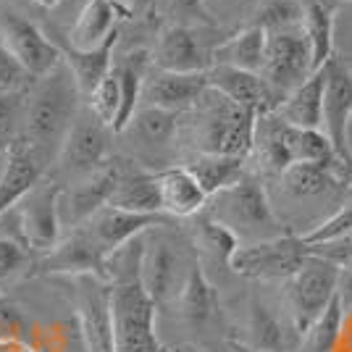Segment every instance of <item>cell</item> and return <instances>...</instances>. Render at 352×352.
<instances>
[{"label": "cell", "instance_id": "32", "mask_svg": "<svg viewBox=\"0 0 352 352\" xmlns=\"http://www.w3.org/2000/svg\"><path fill=\"white\" fill-rule=\"evenodd\" d=\"M192 176L200 182V187L206 190L208 200L221 190L236 184L245 176V158L234 155H216V153H200L197 158L187 163Z\"/></svg>", "mask_w": 352, "mask_h": 352}, {"label": "cell", "instance_id": "9", "mask_svg": "<svg viewBox=\"0 0 352 352\" xmlns=\"http://www.w3.org/2000/svg\"><path fill=\"white\" fill-rule=\"evenodd\" d=\"M74 305L87 352H116L113 289L103 276H74Z\"/></svg>", "mask_w": 352, "mask_h": 352}, {"label": "cell", "instance_id": "3", "mask_svg": "<svg viewBox=\"0 0 352 352\" xmlns=\"http://www.w3.org/2000/svg\"><path fill=\"white\" fill-rule=\"evenodd\" d=\"M113 137H116V132L95 116L87 103L79 108L72 129L60 145L58 158H56L58 171L69 179V184L79 182V179H87L113 161L111 158Z\"/></svg>", "mask_w": 352, "mask_h": 352}, {"label": "cell", "instance_id": "22", "mask_svg": "<svg viewBox=\"0 0 352 352\" xmlns=\"http://www.w3.org/2000/svg\"><path fill=\"white\" fill-rule=\"evenodd\" d=\"M108 206L132 213H163L158 171H147L132 161H118V182Z\"/></svg>", "mask_w": 352, "mask_h": 352}, {"label": "cell", "instance_id": "47", "mask_svg": "<svg viewBox=\"0 0 352 352\" xmlns=\"http://www.w3.org/2000/svg\"><path fill=\"white\" fill-rule=\"evenodd\" d=\"M124 8H126V14H129V19L132 16H142V14H147L158 0H118Z\"/></svg>", "mask_w": 352, "mask_h": 352}, {"label": "cell", "instance_id": "38", "mask_svg": "<svg viewBox=\"0 0 352 352\" xmlns=\"http://www.w3.org/2000/svg\"><path fill=\"white\" fill-rule=\"evenodd\" d=\"M197 232H200V242H203V248H208L216 258H221L223 263L229 265V261L234 258V252L239 250V236L229 229V226H223L221 221L210 219V216H203L200 219V226H197Z\"/></svg>", "mask_w": 352, "mask_h": 352}, {"label": "cell", "instance_id": "53", "mask_svg": "<svg viewBox=\"0 0 352 352\" xmlns=\"http://www.w3.org/2000/svg\"><path fill=\"white\" fill-rule=\"evenodd\" d=\"M350 268H352V265H350Z\"/></svg>", "mask_w": 352, "mask_h": 352}, {"label": "cell", "instance_id": "11", "mask_svg": "<svg viewBox=\"0 0 352 352\" xmlns=\"http://www.w3.org/2000/svg\"><path fill=\"white\" fill-rule=\"evenodd\" d=\"M0 43L24 63L34 79H43L63 66V47L45 37L37 24L14 11H0Z\"/></svg>", "mask_w": 352, "mask_h": 352}, {"label": "cell", "instance_id": "45", "mask_svg": "<svg viewBox=\"0 0 352 352\" xmlns=\"http://www.w3.org/2000/svg\"><path fill=\"white\" fill-rule=\"evenodd\" d=\"M334 352H352V308H344V321H342V331H339Z\"/></svg>", "mask_w": 352, "mask_h": 352}, {"label": "cell", "instance_id": "46", "mask_svg": "<svg viewBox=\"0 0 352 352\" xmlns=\"http://www.w3.org/2000/svg\"><path fill=\"white\" fill-rule=\"evenodd\" d=\"M339 300L344 308H352V268H342L339 274Z\"/></svg>", "mask_w": 352, "mask_h": 352}, {"label": "cell", "instance_id": "30", "mask_svg": "<svg viewBox=\"0 0 352 352\" xmlns=\"http://www.w3.org/2000/svg\"><path fill=\"white\" fill-rule=\"evenodd\" d=\"M176 132H179V113L153 108V105H142L121 134H132L140 150H153L155 153V150H166L176 140Z\"/></svg>", "mask_w": 352, "mask_h": 352}, {"label": "cell", "instance_id": "41", "mask_svg": "<svg viewBox=\"0 0 352 352\" xmlns=\"http://www.w3.org/2000/svg\"><path fill=\"white\" fill-rule=\"evenodd\" d=\"M352 232V206L339 208L334 216H329L326 221H321L316 229H310L308 234H302L305 245H323V242H331L337 236H344Z\"/></svg>", "mask_w": 352, "mask_h": 352}, {"label": "cell", "instance_id": "14", "mask_svg": "<svg viewBox=\"0 0 352 352\" xmlns=\"http://www.w3.org/2000/svg\"><path fill=\"white\" fill-rule=\"evenodd\" d=\"M118 182V161L103 166L100 171H95L87 179L72 182V187H63L58 197V213L63 229H76L82 223H87L100 208L111 203V195Z\"/></svg>", "mask_w": 352, "mask_h": 352}, {"label": "cell", "instance_id": "37", "mask_svg": "<svg viewBox=\"0 0 352 352\" xmlns=\"http://www.w3.org/2000/svg\"><path fill=\"white\" fill-rule=\"evenodd\" d=\"M32 268V250L11 236H0V289L11 287Z\"/></svg>", "mask_w": 352, "mask_h": 352}, {"label": "cell", "instance_id": "33", "mask_svg": "<svg viewBox=\"0 0 352 352\" xmlns=\"http://www.w3.org/2000/svg\"><path fill=\"white\" fill-rule=\"evenodd\" d=\"M248 329L252 344L261 352H284V347H289L281 321L271 313V308H265L261 302H252Z\"/></svg>", "mask_w": 352, "mask_h": 352}, {"label": "cell", "instance_id": "6", "mask_svg": "<svg viewBox=\"0 0 352 352\" xmlns=\"http://www.w3.org/2000/svg\"><path fill=\"white\" fill-rule=\"evenodd\" d=\"M265 134L263 140L255 137V145H261V158L268 168L284 174L294 163L308 161H331L337 158L334 147L329 142V137L318 129H302L292 126L279 116H263Z\"/></svg>", "mask_w": 352, "mask_h": 352}, {"label": "cell", "instance_id": "23", "mask_svg": "<svg viewBox=\"0 0 352 352\" xmlns=\"http://www.w3.org/2000/svg\"><path fill=\"white\" fill-rule=\"evenodd\" d=\"M158 190H161V206L166 216L174 219H190L206 210L208 195L200 182L192 176L187 166H168L158 171Z\"/></svg>", "mask_w": 352, "mask_h": 352}, {"label": "cell", "instance_id": "8", "mask_svg": "<svg viewBox=\"0 0 352 352\" xmlns=\"http://www.w3.org/2000/svg\"><path fill=\"white\" fill-rule=\"evenodd\" d=\"M310 258L302 236L279 234L258 239L250 245H239L229 268L245 279H292Z\"/></svg>", "mask_w": 352, "mask_h": 352}, {"label": "cell", "instance_id": "16", "mask_svg": "<svg viewBox=\"0 0 352 352\" xmlns=\"http://www.w3.org/2000/svg\"><path fill=\"white\" fill-rule=\"evenodd\" d=\"M326 69H329V82H326V95H323V134L329 137L339 161L352 168V158L347 153V121L352 113V72L337 58Z\"/></svg>", "mask_w": 352, "mask_h": 352}, {"label": "cell", "instance_id": "19", "mask_svg": "<svg viewBox=\"0 0 352 352\" xmlns=\"http://www.w3.org/2000/svg\"><path fill=\"white\" fill-rule=\"evenodd\" d=\"M208 72L206 74H179V72H161L153 69L147 74L145 87H142V105L163 108L184 113L192 111L197 100L208 92ZM140 105V108H142Z\"/></svg>", "mask_w": 352, "mask_h": 352}, {"label": "cell", "instance_id": "52", "mask_svg": "<svg viewBox=\"0 0 352 352\" xmlns=\"http://www.w3.org/2000/svg\"><path fill=\"white\" fill-rule=\"evenodd\" d=\"M74 6H76V3H82V6H85V3H87V0H72Z\"/></svg>", "mask_w": 352, "mask_h": 352}, {"label": "cell", "instance_id": "44", "mask_svg": "<svg viewBox=\"0 0 352 352\" xmlns=\"http://www.w3.org/2000/svg\"><path fill=\"white\" fill-rule=\"evenodd\" d=\"M308 250L313 255H321L326 261L347 268V265H352V232L344 236H337L331 242H323V245H310Z\"/></svg>", "mask_w": 352, "mask_h": 352}, {"label": "cell", "instance_id": "7", "mask_svg": "<svg viewBox=\"0 0 352 352\" xmlns=\"http://www.w3.org/2000/svg\"><path fill=\"white\" fill-rule=\"evenodd\" d=\"M208 203H210L208 216L229 226L236 236L263 234V232H274L279 226L261 182H255L250 176H242L236 184L213 195Z\"/></svg>", "mask_w": 352, "mask_h": 352}, {"label": "cell", "instance_id": "43", "mask_svg": "<svg viewBox=\"0 0 352 352\" xmlns=\"http://www.w3.org/2000/svg\"><path fill=\"white\" fill-rule=\"evenodd\" d=\"M208 14L213 24H229V21H242L248 16H255L261 0H206Z\"/></svg>", "mask_w": 352, "mask_h": 352}, {"label": "cell", "instance_id": "5", "mask_svg": "<svg viewBox=\"0 0 352 352\" xmlns=\"http://www.w3.org/2000/svg\"><path fill=\"white\" fill-rule=\"evenodd\" d=\"M113 318H116V352H166L155 334L158 305L150 300L142 279L111 284Z\"/></svg>", "mask_w": 352, "mask_h": 352}, {"label": "cell", "instance_id": "17", "mask_svg": "<svg viewBox=\"0 0 352 352\" xmlns=\"http://www.w3.org/2000/svg\"><path fill=\"white\" fill-rule=\"evenodd\" d=\"M140 279H142V287L155 305H166L168 300L179 297L184 281H187V274H182V255L168 239H163V236L150 239L147 236Z\"/></svg>", "mask_w": 352, "mask_h": 352}, {"label": "cell", "instance_id": "15", "mask_svg": "<svg viewBox=\"0 0 352 352\" xmlns=\"http://www.w3.org/2000/svg\"><path fill=\"white\" fill-rule=\"evenodd\" d=\"M105 252L98 239L89 234V229L82 223L76 229H69V234L60 236V242L50 252L40 255L37 268L43 274H66V276H103Z\"/></svg>", "mask_w": 352, "mask_h": 352}, {"label": "cell", "instance_id": "42", "mask_svg": "<svg viewBox=\"0 0 352 352\" xmlns=\"http://www.w3.org/2000/svg\"><path fill=\"white\" fill-rule=\"evenodd\" d=\"M168 16L171 24L184 27H213V19L208 14L206 0H168Z\"/></svg>", "mask_w": 352, "mask_h": 352}, {"label": "cell", "instance_id": "28", "mask_svg": "<svg viewBox=\"0 0 352 352\" xmlns=\"http://www.w3.org/2000/svg\"><path fill=\"white\" fill-rule=\"evenodd\" d=\"M116 40H118V34H113L108 43L100 45V47H95V50H76L72 45L63 47V60H66V66L72 69L74 79H76L79 92H82L85 100L98 89V85L103 82L105 76L113 72V63H116V60H113Z\"/></svg>", "mask_w": 352, "mask_h": 352}, {"label": "cell", "instance_id": "35", "mask_svg": "<svg viewBox=\"0 0 352 352\" xmlns=\"http://www.w3.org/2000/svg\"><path fill=\"white\" fill-rule=\"evenodd\" d=\"M252 24L265 32H281L302 27V0H261Z\"/></svg>", "mask_w": 352, "mask_h": 352}, {"label": "cell", "instance_id": "48", "mask_svg": "<svg viewBox=\"0 0 352 352\" xmlns=\"http://www.w3.org/2000/svg\"><path fill=\"white\" fill-rule=\"evenodd\" d=\"M34 6H40V8H45V11H50V8H58L63 0H32Z\"/></svg>", "mask_w": 352, "mask_h": 352}, {"label": "cell", "instance_id": "34", "mask_svg": "<svg viewBox=\"0 0 352 352\" xmlns=\"http://www.w3.org/2000/svg\"><path fill=\"white\" fill-rule=\"evenodd\" d=\"M342 321H344V305L337 300L321 313V318L313 323L305 334V352H334L339 342V331H342Z\"/></svg>", "mask_w": 352, "mask_h": 352}, {"label": "cell", "instance_id": "25", "mask_svg": "<svg viewBox=\"0 0 352 352\" xmlns=\"http://www.w3.org/2000/svg\"><path fill=\"white\" fill-rule=\"evenodd\" d=\"M45 174V163L24 145L11 147L8 166L0 176V216L16 208L30 195Z\"/></svg>", "mask_w": 352, "mask_h": 352}, {"label": "cell", "instance_id": "27", "mask_svg": "<svg viewBox=\"0 0 352 352\" xmlns=\"http://www.w3.org/2000/svg\"><path fill=\"white\" fill-rule=\"evenodd\" d=\"M284 187L297 195V197H316L323 192L334 190L342 179H352L350 166L331 158V161H308V163H294L284 174Z\"/></svg>", "mask_w": 352, "mask_h": 352}, {"label": "cell", "instance_id": "29", "mask_svg": "<svg viewBox=\"0 0 352 352\" xmlns=\"http://www.w3.org/2000/svg\"><path fill=\"white\" fill-rule=\"evenodd\" d=\"M302 30L313 50V72L334 60V6L323 0H302Z\"/></svg>", "mask_w": 352, "mask_h": 352}, {"label": "cell", "instance_id": "36", "mask_svg": "<svg viewBox=\"0 0 352 352\" xmlns=\"http://www.w3.org/2000/svg\"><path fill=\"white\" fill-rule=\"evenodd\" d=\"M34 76H32L24 63L16 58L14 53L0 43V95L8 98H27L34 87Z\"/></svg>", "mask_w": 352, "mask_h": 352}, {"label": "cell", "instance_id": "13", "mask_svg": "<svg viewBox=\"0 0 352 352\" xmlns=\"http://www.w3.org/2000/svg\"><path fill=\"white\" fill-rule=\"evenodd\" d=\"M213 66V50L206 47L197 27L166 24L153 50V69L179 74H206Z\"/></svg>", "mask_w": 352, "mask_h": 352}, {"label": "cell", "instance_id": "1", "mask_svg": "<svg viewBox=\"0 0 352 352\" xmlns=\"http://www.w3.org/2000/svg\"><path fill=\"white\" fill-rule=\"evenodd\" d=\"M82 105H85V98L79 92L72 69L63 60V66H58L53 74L37 79L27 95L24 137L19 145L32 150L45 166L56 161Z\"/></svg>", "mask_w": 352, "mask_h": 352}, {"label": "cell", "instance_id": "18", "mask_svg": "<svg viewBox=\"0 0 352 352\" xmlns=\"http://www.w3.org/2000/svg\"><path fill=\"white\" fill-rule=\"evenodd\" d=\"M208 85L221 92L223 98H229L245 111H252L258 116H271L279 108V98L274 95V89L268 87L263 74H252L234 66H221L213 63L208 72Z\"/></svg>", "mask_w": 352, "mask_h": 352}, {"label": "cell", "instance_id": "26", "mask_svg": "<svg viewBox=\"0 0 352 352\" xmlns=\"http://www.w3.org/2000/svg\"><path fill=\"white\" fill-rule=\"evenodd\" d=\"M265 53H268V32L258 24H248L236 34H232L229 40H223L213 47V63L263 74Z\"/></svg>", "mask_w": 352, "mask_h": 352}, {"label": "cell", "instance_id": "24", "mask_svg": "<svg viewBox=\"0 0 352 352\" xmlns=\"http://www.w3.org/2000/svg\"><path fill=\"white\" fill-rule=\"evenodd\" d=\"M326 82H329V69L323 66L321 72H316L305 85L289 92L284 98V103L274 111V116L281 121L302 126V129H318L323 132V95H326Z\"/></svg>", "mask_w": 352, "mask_h": 352}, {"label": "cell", "instance_id": "39", "mask_svg": "<svg viewBox=\"0 0 352 352\" xmlns=\"http://www.w3.org/2000/svg\"><path fill=\"white\" fill-rule=\"evenodd\" d=\"M85 103L92 108L95 116L100 118V121H105V124L113 129V126H116L118 111H121V87H118L116 72L108 74Z\"/></svg>", "mask_w": 352, "mask_h": 352}, {"label": "cell", "instance_id": "49", "mask_svg": "<svg viewBox=\"0 0 352 352\" xmlns=\"http://www.w3.org/2000/svg\"><path fill=\"white\" fill-rule=\"evenodd\" d=\"M8 158H11V150L0 147V176H3V171H6V166H8Z\"/></svg>", "mask_w": 352, "mask_h": 352}, {"label": "cell", "instance_id": "4", "mask_svg": "<svg viewBox=\"0 0 352 352\" xmlns=\"http://www.w3.org/2000/svg\"><path fill=\"white\" fill-rule=\"evenodd\" d=\"M339 274H342V265L310 252L305 265L292 279H287V305L292 313L294 331L300 337H305L310 326L321 318L323 310L337 300Z\"/></svg>", "mask_w": 352, "mask_h": 352}, {"label": "cell", "instance_id": "12", "mask_svg": "<svg viewBox=\"0 0 352 352\" xmlns=\"http://www.w3.org/2000/svg\"><path fill=\"white\" fill-rule=\"evenodd\" d=\"M63 184L60 182H40L34 190L16 206L24 242L32 252L45 255L56 248L63 236V223L58 213V197Z\"/></svg>", "mask_w": 352, "mask_h": 352}, {"label": "cell", "instance_id": "21", "mask_svg": "<svg viewBox=\"0 0 352 352\" xmlns=\"http://www.w3.org/2000/svg\"><path fill=\"white\" fill-rule=\"evenodd\" d=\"M129 19L118 0H87L69 30V45L76 50H95L118 34V24Z\"/></svg>", "mask_w": 352, "mask_h": 352}, {"label": "cell", "instance_id": "2", "mask_svg": "<svg viewBox=\"0 0 352 352\" xmlns=\"http://www.w3.org/2000/svg\"><path fill=\"white\" fill-rule=\"evenodd\" d=\"M192 113H195L192 134L200 153L248 158L255 150L261 116L239 108L213 87H208L206 95L192 108Z\"/></svg>", "mask_w": 352, "mask_h": 352}, {"label": "cell", "instance_id": "51", "mask_svg": "<svg viewBox=\"0 0 352 352\" xmlns=\"http://www.w3.org/2000/svg\"><path fill=\"white\" fill-rule=\"evenodd\" d=\"M323 3H331V6H337V3H344V0H323Z\"/></svg>", "mask_w": 352, "mask_h": 352}, {"label": "cell", "instance_id": "31", "mask_svg": "<svg viewBox=\"0 0 352 352\" xmlns=\"http://www.w3.org/2000/svg\"><path fill=\"white\" fill-rule=\"evenodd\" d=\"M176 302H179L182 318H187L190 323H206L216 316L219 294H216V287L210 284V279L206 276V271H203L200 263L190 265L187 281H184L182 292L176 297Z\"/></svg>", "mask_w": 352, "mask_h": 352}, {"label": "cell", "instance_id": "50", "mask_svg": "<svg viewBox=\"0 0 352 352\" xmlns=\"http://www.w3.org/2000/svg\"><path fill=\"white\" fill-rule=\"evenodd\" d=\"M347 153H350L352 158V113H350V121H347Z\"/></svg>", "mask_w": 352, "mask_h": 352}, {"label": "cell", "instance_id": "10", "mask_svg": "<svg viewBox=\"0 0 352 352\" xmlns=\"http://www.w3.org/2000/svg\"><path fill=\"white\" fill-rule=\"evenodd\" d=\"M313 74H316L313 72V50H310L308 34L302 27L268 32L263 79L279 98V105L284 103V98L289 92L305 85Z\"/></svg>", "mask_w": 352, "mask_h": 352}, {"label": "cell", "instance_id": "40", "mask_svg": "<svg viewBox=\"0 0 352 352\" xmlns=\"http://www.w3.org/2000/svg\"><path fill=\"white\" fill-rule=\"evenodd\" d=\"M24 108L27 98L0 95V147L11 150L24 137Z\"/></svg>", "mask_w": 352, "mask_h": 352}, {"label": "cell", "instance_id": "20", "mask_svg": "<svg viewBox=\"0 0 352 352\" xmlns=\"http://www.w3.org/2000/svg\"><path fill=\"white\" fill-rule=\"evenodd\" d=\"M85 226L105 252H113L121 245L153 232L155 226H166V216L163 213H132V210L105 206Z\"/></svg>", "mask_w": 352, "mask_h": 352}]
</instances>
